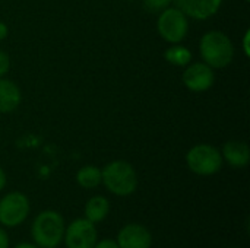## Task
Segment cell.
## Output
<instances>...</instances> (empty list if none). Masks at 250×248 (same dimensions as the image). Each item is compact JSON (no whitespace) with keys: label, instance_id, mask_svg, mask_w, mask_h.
<instances>
[{"label":"cell","instance_id":"cell-1","mask_svg":"<svg viewBox=\"0 0 250 248\" xmlns=\"http://www.w3.org/2000/svg\"><path fill=\"white\" fill-rule=\"evenodd\" d=\"M201 56L204 63L212 69H223L233 61L234 45L221 31H209L201 39Z\"/></svg>","mask_w":250,"mask_h":248},{"label":"cell","instance_id":"cell-2","mask_svg":"<svg viewBox=\"0 0 250 248\" xmlns=\"http://www.w3.org/2000/svg\"><path fill=\"white\" fill-rule=\"evenodd\" d=\"M101 181L116 196H130L138 187L135 168L126 161H113L101 170Z\"/></svg>","mask_w":250,"mask_h":248},{"label":"cell","instance_id":"cell-3","mask_svg":"<svg viewBox=\"0 0 250 248\" xmlns=\"http://www.w3.org/2000/svg\"><path fill=\"white\" fill-rule=\"evenodd\" d=\"M64 229V221L60 213L44 210L34 219L31 234L37 247L54 248L62 243Z\"/></svg>","mask_w":250,"mask_h":248},{"label":"cell","instance_id":"cell-4","mask_svg":"<svg viewBox=\"0 0 250 248\" xmlns=\"http://www.w3.org/2000/svg\"><path fill=\"white\" fill-rule=\"evenodd\" d=\"M188 167L198 175H214L223 167L221 152L211 145H196L186 155Z\"/></svg>","mask_w":250,"mask_h":248},{"label":"cell","instance_id":"cell-5","mask_svg":"<svg viewBox=\"0 0 250 248\" xmlns=\"http://www.w3.org/2000/svg\"><path fill=\"white\" fill-rule=\"evenodd\" d=\"M157 28L160 35L166 41L171 44H177L183 41L188 35L189 31L188 16L179 7H167L160 13Z\"/></svg>","mask_w":250,"mask_h":248},{"label":"cell","instance_id":"cell-6","mask_svg":"<svg viewBox=\"0 0 250 248\" xmlns=\"http://www.w3.org/2000/svg\"><path fill=\"white\" fill-rule=\"evenodd\" d=\"M29 215V200L25 194L13 191L0 199V224L4 227H18Z\"/></svg>","mask_w":250,"mask_h":248},{"label":"cell","instance_id":"cell-7","mask_svg":"<svg viewBox=\"0 0 250 248\" xmlns=\"http://www.w3.org/2000/svg\"><path fill=\"white\" fill-rule=\"evenodd\" d=\"M97 237L95 225L86 218L73 221L64 229V243L67 248H94Z\"/></svg>","mask_w":250,"mask_h":248},{"label":"cell","instance_id":"cell-8","mask_svg":"<svg viewBox=\"0 0 250 248\" xmlns=\"http://www.w3.org/2000/svg\"><path fill=\"white\" fill-rule=\"evenodd\" d=\"M183 83L193 92H204L214 85L215 73L207 63H193L183 72Z\"/></svg>","mask_w":250,"mask_h":248},{"label":"cell","instance_id":"cell-9","mask_svg":"<svg viewBox=\"0 0 250 248\" xmlns=\"http://www.w3.org/2000/svg\"><path fill=\"white\" fill-rule=\"evenodd\" d=\"M116 243L119 248H151L152 237L146 227L129 224L119 231Z\"/></svg>","mask_w":250,"mask_h":248},{"label":"cell","instance_id":"cell-10","mask_svg":"<svg viewBox=\"0 0 250 248\" xmlns=\"http://www.w3.org/2000/svg\"><path fill=\"white\" fill-rule=\"evenodd\" d=\"M177 7L186 15L198 20L214 16L221 6L223 0H173Z\"/></svg>","mask_w":250,"mask_h":248},{"label":"cell","instance_id":"cell-11","mask_svg":"<svg viewBox=\"0 0 250 248\" xmlns=\"http://www.w3.org/2000/svg\"><path fill=\"white\" fill-rule=\"evenodd\" d=\"M223 159L234 168H245L250 161V149L245 142L230 140L223 146Z\"/></svg>","mask_w":250,"mask_h":248},{"label":"cell","instance_id":"cell-12","mask_svg":"<svg viewBox=\"0 0 250 248\" xmlns=\"http://www.w3.org/2000/svg\"><path fill=\"white\" fill-rule=\"evenodd\" d=\"M21 104L19 88L7 79H0V113H12Z\"/></svg>","mask_w":250,"mask_h":248},{"label":"cell","instance_id":"cell-13","mask_svg":"<svg viewBox=\"0 0 250 248\" xmlns=\"http://www.w3.org/2000/svg\"><path fill=\"white\" fill-rule=\"evenodd\" d=\"M110 212V202L103 196H95L88 200L85 206V218L92 224L103 222Z\"/></svg>","mask_w":250,"mask_h":248},{"label":"cell","instance_id":"cell-14","mask_svg":"<svg viewBox=\"0 0 250 248\" xmlns=\"http://www.w3.org/2000/svg\"><path fill=\"white\" fill-rule=\"evenodd\" d=\"M76 181L83 189H95L101 183V170L94 165L82 167L76 174Z\"/></svg>","mask_w":250,"mask_h":248},{"label":"cell","instance_id":"cell-15","mask_svg":"<svg viewBox=\"0 0 250 248\" xmlns=\"http://www.w3.org/2000/svg\"><path fill=\"white\" fill-rule=\"evenodd\" d=\"M164 57L168 63L174 64V66H179V67H183V66H188L192 60V53L189 48L183 47V45H173L170 48L166 50L164 53Z\"/></svg>","mask_w":250,"mask_h":248},{"label":"cell","instance_id":"cell-16","mask_svg":"<svg viewBox=\"0 0 250 248\" xmlns=\"http://www.w3.org/2000/svg\"><path fill=\"white\" fill-rule=\"evenodd\" d=\"M171 3H173V0H144L145 9H146L148 12H151V13L163 12V10L167 9Z\"/></svg>","mask_w":250,"mask_h":248},{"label":"cell","instance_id":"cell-17","mask_svg":"<svg viewBox=\"0 0 250 248\" xmlns=\"http://www.w3.org/2000/svg\"><path fill=\"white\" fill-rule=\"evenodd\" d=\"M9 67H10L9 56H7L4 51H1V50H0V77H1L3 75H6V73H7Z\"/></svg>","mask_w":250,"mask_h":248},{"label":"cell","instance_id":"cell-18","mask_svg":"<svg viewBox=\"0 0 250 248\" xmlns=\"http://www.w3.org/2000/svg\"><path fill=\"white\" fill-rule=\"evenodd\" d=\"M94 248H119L117 246V243L114 241V240H103V241H100V243H95V246Z\"/></svg>","mask_w":250,"mask_h":248},{"label":"cell","instance_id":"cell-19","mask_svg":"<svg viewBox=\"0 0 250 248\" xmlns=\"http://www.w3.org/2000/svg\"><path fill=\"white\" fill-rule=\"evenodd\" d=\"M0 248H9V237L1 228H0Z\"/></svg>","mask_w":250,"mask_h":248},{"label":"cell","instance_id":"cell-20","mask_svg":"<svg viewBox=\"0 0 250 248\" xmlns=\"http://www.w3.org/2000/svg\"><path fill=\"white\" fill-rule=\"evenodd\" d=\"M249 38H250V31H246V34H245V39H243V47H245V53H246V56H250Z\"/></svg>","mask_w":250,"mask_h":248},{"label":"cell","instance_id":"cell-21","mask_svg":"<svg viewBox=\"0 0 250 248\" xmlns=\"http://www.w3.org/2000/svg\"><path fill=\"white\" fill-rule=\"evenodd\" d=\"M6 35H7V26H6L3 22H0V41L4 39Z\"/></svg>","mask_w":250,"mask_h":248},{"label":"cell","instance_id":"cell-22","mask_svg":"<svg viewBox=\"0 0 250 248\" xmlns=\"http://www.w3.org/2000/svg\"><path fill=\"white\" fill-rule=\"evenodd\" d=\"M4 186H6V174H4V171L0 168V191L4 189Z\"/></svg>","mask_w":250,"mask_h":248},{"label":"cell","instance_id":"cell-23","mask_svg":"<svg viewBox=\"0 0 250 248\" xmlns=\"http://www.w3.org/2000/svg\"><path fill=\"white\" fill-rule=\"evenodd\" d=\"M13 248H38V247H37V246H34V244H29V243H22V244L15 246Z\"/></svg>","mask_w":250,"mask_h":248},{"label":"cell","instance_id":"cell-24","mask_svg":"<svg viewBox=\"0 0 250 248\" xmlns=\"http://www.w3.org/2000/svg\"><path fill=\"white\" fill-rule=\"evenodd\" d=\"M245 1H249V0H245Z\"/></svg>","mask_w":250,"mask_h":248},{"label":"cell","instance_id":"cell-25","mask_svg":"<svg viewBox=\"0 0 250 248\" xmlns=\"http://www.w3.org/2000/svg\"><path fill=\"white\" fill-rule=\"evenodd\" d=\"M233 248H236V247H233Z\"/></svg>","mask_w":250,"mask_h":248},{"label":"cell","instance_id":"cell-26","mask_svg":"<svg viewBox=\"0 0 250 248\" xmlns=\"http://www.w3.org/2000/svg\"><path fill=\"white\" fill-rule=\"evenodd\" d=\"M54 248H56V247H54Z\"/></svg>","mask_w":250,"mask_h":248}]
</instances>
